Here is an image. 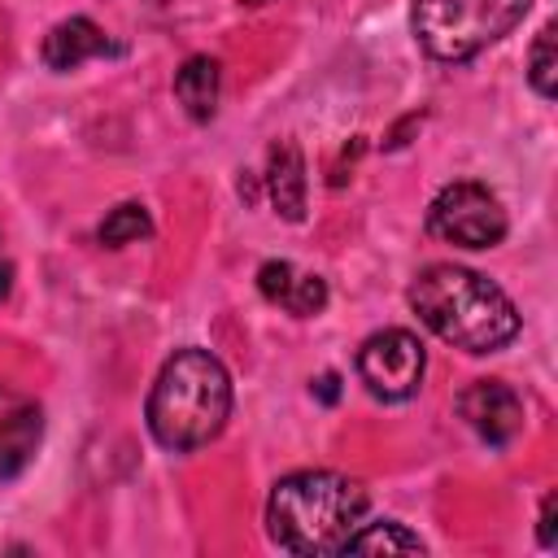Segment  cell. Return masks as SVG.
<instances>
[{
  "instance_id": "5",
  "label": "cell",
  "mask_w": 558,
  "mask_h": 558,
  "mask_svg": "<svg viewBox=\"0 0 558 558\" xmlns=\"http://www.w3.org/2000/svg\"><path fill=\"white\" fill-rule=\"evenodd\" d=\"M427 231L458 248H493L506 235V209L484 183H449L427 209Z\"/></svg>"
},
{
  "instance_id": "13",
  "label": "cell",
  "mask_w": 558,
  "mask_h": 558,
  "mask_svg": "<svg viewBox=\"0 0 558 558\" xmlns=\"http://www.w3.org/2000/svg\"><path fill=\"white\" fill-rule=\"evenodd\" d=\"M100 244H109V248H122V244H131V240H144V235H153V218H148V209L144 205H135V201H126V205H118V209H109V218L100 222Z\"/></svg>"
},
{
  "instance_id": "17",
  "label": "cell",
  "mask_w": 558,
  "mask_h": 558,
  "mask_svg": "<svg viewBox=\"0 0 558 558\" xmlns=\"http://www.w3.org/2000/svg\"><path fill=\"white\" fill-rule=\"evenodd\" d=\"M541 545H545V549L554 545V493L541 501Z\"/></svg>"
},
{
  "instance_id": "18",
  "label": "cell",
  "mask_w": 558,
  "mask_h": 558,
  "mask_svg": "<svg viewBox=\"0 0 558 558\" xmlns=\"http://www.w3.org/2000/svg\"><path fill=\"white\" fill-rule=\"evenodd\" d=\"M314 392H318L323 401H336V397H340V379H336V375H323V379L314 384Z\"/></svg>"
},
{
  "instance_id": "3",
  "label": "cell",
  "mask_w": 558,
  "mask_h": 558,
  "mask_svg": "<svg viewBox=\"0 0 558 558\" xmlns=\"http://www.w3.org/2000/svg\"><path fill=\"white\" fill-rule=\"evenodd\" d=\"M148 432L161 449H201L209 445L231 414V375L205 349H179L153 392H148Z\"/></svg>"
},
{
  "instance_id": "10",
  "label": "cell",
  "mask_w": 558,
  "mask_h": 558,
  "mask_svg": "<svg viewBox=\"0 0 558 558\" xmlns=\"http://www.w3.org/2000/svg\"><path fill=\"white\" fill-rule=\"evenodd\" d=\"M266 192H270V205L288 222H301L305 218V161H301V148L296 144H275L270 148Z\"/></svg>"
},
{
  "instance_id": "2",
  "label": "cell",
  "mask_w": 558,
  "mask_h": 558,
  "mask_svg": "<svg viewBox=\"0 0 558 558\" xmlns=\"http://www.w3.org/2000/svg\"><path fill=\"white\" fill-rule=\"evenodd\" d=\"M366 514V488L336 471L283 475L266 501V532L288 554H340Z\"/></svg>"
},
{
  "instance_id": "16",
  "label": "cell",
  "mask_w": 558,
  "mask_h": 558,
  "mask_svg": "<svg viewBox=\"0 0 558 558\" xmlns=\"http://www.w3.org/2000/svg\"><path fill=\"white\" fill-rule=\"evenodd\" d=\"M292 279H296V270H292L288 262H266V266L257 270V288H262V296H266V301H275V305H283V301H288Z\"/></svg>"
},
{
  "instance_id": "15",
  "label": "cell",
  "mask_w": 558,
  "mask_h": 558,
  "mask_svg": "<svg viewBox=\"0 0 558 558\" xmlns=\"http://www.w3.org/2000/svg\"><path fill=\"white\" fill-rule=\"evenodd\" d=\"M327 305V283L318 279V275H296L292 279V292H288V301H283V310H292L296 318H310V314H318Z\"/></svg>"
},
{
  "instance_id": "6",
  "label": "cell",
  "mask_w": 558,
  "mask_h": 558,
  "mask_svg": "<svg viewBox=\"0 0 558 558\" xmlns=\"http://www.w3.org/2000/svg\"><path fill=\"white\" fill-rule=\"evenodd\" d=\"M423 344L418 336L401 331V327H388V331H375L362 349H357V375L362 384L379 397V401H405L418 392L423 384Z\"/></svg>"
},
{
  "instance_id": "7",
  "label": "cell",
  "mask_w": 558,
  "mask_h": 558,
  "mask_svg": "<svg viewBox=\"0 0 558 558\" xmlns=\"http://www.w3.org/2000/svg\"><path fill=\"white\" fill-rule=\"evenodd\" d=\"M458 414L466 418V427L493 445V449H506L519 432H523V401L510 384L501 379H475L471 388H462L458 397Z\"/></svg>"
},
{
  "instance_id": "8",
  "label": "cell",
  "mask_w": 558,
  "mask_h": 558,
  "mask_svg": "<svg viewBox=\"0 0 558 558\" xmlns=\"http://www.w3.org/2000/svg\"><path fill=\"white\" fill-rule=\"evenodd\" d=\"M44 440V410L35 397L0 384V480H13L31 466Z\"/></svg>"
},
{
  "instance_id": "11",
  "label": "cell",
  "mask_w": 558,
  "mask_h": 558,
  "mask_svg": "<svg viewBox=\"0 0 558 558\" xmlns=\"http://www.w3.org/2000/svg\"><path fill=\"white\" fill-rule=\"evenodd\" d=\"M218 61L214 57H187L183 70L174 74V96L192 122H209L218 109Z\"/></svg>"
},
{
  "instance_id": "14",
  "label": "cell",
  "mask_w": 558,
  "mask_h": 558,
  "mask_svg": "<svg viewBox=\"0 0 558 558\" xmlns=\"http://www.w3.org/2000/svg\"><path fill=\"white\" fill-rule=\"evenodd\" d=\"M527 78H532L536 96L554 100V92H558V61H554V22H549V26H541V35H536V44H532V52H527Z\"/></svg>"
},
{
  "instance_id": "12",
  "label": "cell",
  "mask_w": 558,
  "mask_h": 558,
  "mask_svg": "<svg viewBox=\"0 0 558 558\" xmlns=\"http://www.w3.org/2000/svg\"><path fill=\"white\" fill-rule=\"evenodd\" d=\"M340 554H423V541L405 523L379 519V523H357Z\"/></svg>"
},
{
  "instance_id": "4",
  "label": "cell",
  "mask_w": 558,
  "mask_h": 558,
  "mask_svg": "<svg viewBox=\"0 0 558 558\" xmlns=\"http://www.w3.org/2000/svg\"><path fill=\"white\" fill-rule=\"evenodd\" d=\"M532 0H414L410 26L427 57L471 61L501 35H510Z\"/></svg>"
},
{
  "instance_id": "20",
  "label": "cell",
  "mask_w": 558,
  "mask_h": 558,
  "mask_svg": "<svg viewBox=\"0 0 558 558\" xmlns=\"http://www.w3.org/2000/svg\"><path fill=\"white\" fill-rule=\"evenodd\" d=\"M244 4H266V0H244Z\"/></svg>"
},
{
  "instance_id": "1",
  "label": "cell",
  "mask_w": 558,
  "mask_h": 558,
  "mask_svg": "<svg viewBox=\"0 0 558 558\" xmlns=\"http://www.w3.org/2000/svg\"><path fill=\"white\" fill-rule=\"evenodd\" d=\"M410 310L445 344L466 349V353H497L519 336L514 301L493 279L466 266H449V262H436L414 275Z\"/></svg>"
},
{
  "instance_id": "19",
  "label": "cell",
  "mask_w": 558,
  "mask_h": 558,
  "mask_svg": "<svg viewBox=\"0 0 558 558\" xmlns=\"http://www.w3.org/2000/svg\"><path fill=\"white\" fill-rule=\"evenodd\" d=\"M9 279H13V266H9V262H0V301L9 296Z\"/></svg>"
},
{
  "instance_id": "9",
  "label": "cell",
  "mask_w": 558,
  "mask_h": 558,
  "mask_svg": "<svg viewBox=\"0 0 558 558\" xmlns=\"http://www.w3.org/2000/svg\"><path fill=\"white\" fill-rule=\"evenodd\" d=\"M44 65L65 74V70H78L83 61L100 57V52H113V44L105 39V31L92 22V17H65L57 22L48 35H44Z\"/></svg>"
}]
</instances>
